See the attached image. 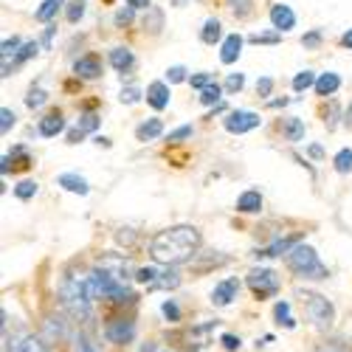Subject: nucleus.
<instances>
[{
    "instance_id": "1",
    "label": "nucleus",
    "mask_w": 352,
    "mask_h": 352,
    "mask_svg": "<svg viewBox=\"0 0 352 352\" xmlns=\"http://www.w3.org/2000/svg\"><path fill=\"white\" fill-rule=\"evenodd\" d=\"M200 245H203L200 228H195L189 223H181V226L161 228L150 240V254H153V259L158 262V265L175 268V265H184V262H192L197 256Z\"/></svg>"
},
{
    "instance_id": "2",
    "label": "nucleus",
    "mask_w": 352,
    "mask_h": 352,
    "mask_svg": "<svg viewBox=\"0 0 352 352\" xmlns=\"http://www.w3.org/2000/svg\"><path fill=\"white\" fill-rule=\"evenodd\" d=\"M60 299L71 318H76V321L94 318V293H91V285H87V276L68 274L60 285Z\"/></svg>"
},
{
    "instance_id": "3",
    "label": "nucleus",
    "mask_w": 352,
    "mask_h": 352,
    "mask_svg": "<svg viewBox=\"0 0 352 352\" xmlns=\"http://www.w3.org/2000/svg\"><path fill=\"white\" fill-rule=\"evenodd\" d=\"M287 268L296 274V276H302V279H327L330 276L327 265L318 259L316 248H310L305 243H299L296 248L287 254Z\"/></svg>"
},
{
    "instance_id": "4",
    "label": "nucleus",
    "mask_w": 352,
    "mask_h": 352,
    "mask_svg": "<svg viewBox=\"0 0 352 352\" xmlns=\"http://www.w3.org/2000/svg\"><path fill=\"white\" fill-rule=\"evenodd\" d=\"M299 299H302L305 313L313 321L316 330H321V333L333 330V324H336V307H333V302L327 296H321V293H316V290H302Z\"/></svg>"
},
{
    "instance_id": "5",
    "label": "nucleus",
    "mask_w": 352,
    "mask_h": 352,
    "mask_svg": "<svg viewBox=\"0 0 352 352\" xmlns=\"http://www.w3.org/2000/svg\"><path fill=\"white\" fill-rule=\"evenodd\" d=\"M87 285H91V293H94V299H107V302H133V290L119 282V279H113L110 274L94 268L91 274H87Z\"/></svg>"
},
{
    "instance_id": "6",
    "label": "nucleus",
    "mask_w": 352,
    "mask_h": 352,
    "mask_svg": "<svg viewBox=\"0 0 352 352\" xmlns=\"http://www.w3.org/2000/svg\"><path fill=\"white\" fill-rule=\"evenodd\" d=\"M245 282H248V287H251V293L256 299H271V296H276L279 287H282L276 271H271V268H254V271H248Z\"/></svg>"
},
{
    "instance_id": "7",
    "label": "nucleus",
    "mask_w": 352,
    "mask_h": 352,
    "mask_svg": "<svg viewBox=\"0 0 352 352\" xmlns=\"http://www.w3.org/2000/svg\"><path fill=\"white\" fill-rule=\"evenodd\" d=\"M96 268L99 271H104V274H110L113 279H119V282H130L133 279V262H130V256H124V254H102L99 259H96Z\"/></svg>"
},
{
    "instance_id": "8",
    "label": "nucleus",
    "mask_w": 352,
    "mask_h": 352,
    "mask_svg": "<svg viewBox=\"0 0 352 352\" xmlns=\"http://www.w3.org/2000/svg\"><path fill=\"white\" fill-rule=\"evenodd\" d=\"M226 130L228 133H234V135H243V133H251V130H256L259 124H262V119L254 113V110H231L228 116H226Z\"/></svg>"
},
{
    "instance_id": "9",
    "label": "nucleus",
    "mask_w": 352,
    "mask_h": 352,
    "mask_svg": "<svg viewBox=\"0 0 352 352\" xmlns=\"http://www.w3.org/2000/svg\"><path fill=\"white\" fill-rule=\"evenodd\" d=\"M3 352H51V344L34 333H17L12 341H6Z\"/></svg>"
},
{
    "instance_id": "10",
    "label": "nucleus",
    "mask_w": 352,
    "mask_h": 352,
    "mask_svg": "<svg viewBox=\"0 0 352 352\" xmlns=\"http://www.w3.org/2000/svg\"><path fill=\"white\" fill-rule=\"evenodd\" d=\"M237 293H240V279L237 276H228L223 282L214 285L212 290V305L214 307H228L234 299H237Z\"/></svg>"
},
{
    "instance_id": "11",
    "label": "nucleus",
    "mask_w": 352,
    "mask_h": 352,
    "mask_svg": "<svg viewBox=\"0 0 352 352\" xmlns=\"http://www.w3.org/2000/svg\"><path fill=\"white\" fill-rule=\"evenodd\" d=\"M74 74L79 79H87V82H94L102 76V56L99 54H85L79 56V60L74 63Z\"/></svg>"
},
{
    "instance_id": "12",
    "label": "nucleus",
    "mask_w": 352,
    "mask_h": 352,
    "mask_svg": "<svg viewBox=\"0 0 352 352\" xmlns=\"http://www.w3.org/2000/svg\"><path fill=\"white\" fill-rule=\"evenodd\" d=\"M133 336H135V324H133V321H124V318L110 321V324L104 327V338L110 344H130Z\"/></svg>"
},
{
    "instance_id": "13",
    "label": "nucleus",
    "mask_w": 352,
    "mask_h": 352,
    "mask_svg": "<svg viewBox=\"0 0 352 352\" xmlns=\"http://www.w3.org/2000/svg\"><path fill=\"white\" fill-rule=\"evenodd\" d=\"M268 17H271V25L276 28L279 34L290 32V28H296V12H293L290 6H285V3H274Z\"/></svg>"
},
{
    "instance_id": "14",
    "label": "nucleus",
    "mask_w": 352,
    "mask_h": 352,
    "mask_svg": "<svg viewBox=\"0 0 352 352\" xmlns=\"http://www.w3.org/2000/svg\"><path fill=\"white\" fill-rule=\"evenodd\" d=\"M169 82H153L146 87V104L153 110H166L169 107Z\"/></svg>"
},
{
    "instance_id": "15",
    "label": "nucleus",
    "mask_w": 352,
    "mask_h": 352,
    "mask_svg": "<svg viewBox=\"0 0 352 352\" xmlns=\"http://www.w3.org/2000/svg\"><path fill=\"white\" fill-rule=\"evenodd\" d=\"M71 352H104V346L91 330H79L71 338Z\"/></svg>"
},
{
    "instance_id": "16",
    "label": "nucleus",
    "mask_w": 352,
    "mask_h": 352,
    "mask_svg": "<svg viewBox=\"0 0 352 352\" xmlns=\"http://www.w3.org/2000/svg\"><path fill=\"white\" fill-rule=\"evenodd\" d=\"M240 54H243V37L240 34H228L223 40V48H220V63L223 65H234L240 60Z\"/></svg>"
},
{
    "instance_id": "17",
    "label": "nucleus",
    "mask_w": 352,
    "mask_h": 352,
    "mask_svg": "<svg viewBox=\"0 0 352 352\" xmlns=\"http://www.w3.org/2000/svg\"><path fill=\"white\" fill-rule=\"evenodd\" d=\"M37 130H40V135H43V138H54V135H60V133L65 130V119H63V113H60V110H54V113L43 116L40 124H37Z\"/></svg>"
},
{
    "instance_id": "18",
    "label": "nucleus",
    "mask_w": 352,
    "mask_h": 352,
    "mask_svg": "<svg viewBox=\"0 0 352 352\" xmlns=\"http://www.w3.org/2000/svg\"><path fill=\"white\" fill-rule=\"evenodd\" d=\"M262 209V195L256 189H245L240 197H237V212L240 214H256Z\"/></svg>"
},
{
    "instance_id": "19",
    "label": "nucleus",
    "mask_w": 352,
    "mask_h": 352,
    "mask_svg": "<svg viewBox=\"0 0 352 352\" xmlns=\"http://www.w3.org/2000/svg\"><path fill=\"white\" fill-rule=\"evenodd\" d=\"M56 184H60L65 192H74V195H87V192H91L87 181L82 178V175H76V172H65V175H60V178H56Z\"/></svg>"
},
{
    "instance_id": "20",
    "label": "nucleus",
    "mask_w": 352,
    "mask_h": 352,
    "mask_svg": "<svg viewBox=\"0 0 352 352\" xmlns=\"http://www.w3.org/2000/svg\"><path fill=\"white\" fill-rule=\"evenodd\" d=\"M110 65L119 71V74H124V71H130V68L135 65V56H133L130 48L119 45V48H113V51H110Z\"/></svg>"
},
{
    "instance_id": "21",
    "label": "nucleus",
    "mask_w": 352,
    "mask_h": 352,
    "mask_svg": "<svg viewBox=\"0 0 352 352\" xmlns=\"http://www.w3.org/2000/svg\"><path fill=\"white\" fill-rule=\"evenodd\" d=\"M341 87V76L338 74H333V71H327V74H321L318 79H316V94L318 96H333L336 91Z\"/></svg>"
},
{
    "instance_id": "22",
    "label": "nucleus",
    "mask_w": 352,
    "mask_h": 352,
    "mask_svg": "<svg viewBox=\"0 0 352 352\" xmlns=\"http://www.w3.org/2000/svg\"><path fill=\"white\" fill-rule=\"evenodd\" d=\"M161 133H164V122L161 119H146L144 124H138L135 138L138 141H155V138H161Z\"/></svg>"
},
{
    "instance_id": "23",
    "label": "nucleus",
    "mask_w": 352,
    "mask_h": 352,
    "mask_svg": "<svg viewBox=\"0 0 352 352\" xmlns=\"http://www.w3.org/2000/svg\"><path fill=\"white\" fill-rule=\"evenodd\" d=\"M299 245V240L296 237H287V240H276L274 245H268V248H262V251H256L254 256H282V254H290L293 248Z\"/></svg>"
},
{
    "instance_id": "24",
    "label": "nucleus",
    "mask_w": 352,
    "mask_h": 352,
    "mask_svg": "<svg viewBox=\"0 0 352 352\" xmlns=\"http://www.w3.org/2000/svg\"><path fill=\"white\" fill-rule=\"evenodd\" d=\"M220 37H223V25H220V20H206L203 23V32H200V40L206 43V45H214V43H220Z\"/></svg>"
},
{
    "instance_id": "25",
    "label": "nucleus",
    "mask_w": 352,
    "mask_h": 352,
    "mask_svg": "<svg viewBox=\"0 0 352 352\" xmlns=\"http://www.w3.org/2000/svg\"><path fill=\"white\" fill-rule=\"evenodd\" d=\"M65 6V0H45V3L34 12V17L40 20V23H51L54 17H56V12H60Z\"/></svg>"
},
{
    "instance_id": "26",
    "label": "nucleus",
    "mask_w": 352,
    "mask_h": 352,
    "mask_svg": "<svg viewBox=\"0 0 352 352\" xmlns=\"http://www.w3.org/2000/svg\"><path fill=\"white\" fill-rule=\"evenodd\" d=\"M274 316H276V324H282V327H287V330L296 327V318L290 316V302H276Z\"/></svg>"
},
{
    "instance_id": "27",
    "label": "nucleus",
    "mask_w": 352,
    "mask_h": 352,
    "mask_svg": "<svg viewBox=\"0 0 352 352\" xmlns=\"http://www.w3.org/2000/svg\"><path fill=\"white\" fill-rule=\"evenodd\" d=\"M158 279H161V271L158 268H138L135 271V282L144 285V287H150V290H155Z\"/></svg>"
},
{
    "instance_id": "28",
    "label": "nucleus",
    "mask_w": 352,
    "mask_h": 352,
    "mask_svg": "<svg viewBox=\"0 0 352 352\" xmlns=\"http://www.w3.org/2000/svg\"><path fill=\"white\" fill-rule=\"evenodd\" d=\"M285 135H287V141H302L305 138V122L302 119H285Z\"/></svg>"
},
{
    "instance_id": "29",
    "label": "nucleus",
    "mask_w": 352,
    "mask_h": 352,
    "mask_svg": "<svg viewBox=\"0 0 352 352\" xmlns=\"http://www.w3.org/2000/svg\"><path fill=\"white\" fill-rule=\"evenodd\" d=\"M316 74L313 71H299L296 76H293V91L296 94H302V91H307V87H316Z\"/></svg>"
},
{
    "instance_id": "30",
    "label": "nucleus",
    "mask_w": 352,
    "mask_h": 352,
    "mask_svg": "<svg viewBox=\"0 0 352 352\" xmlns=\"http://www.w3.org/2000/svg\"><path fill=\"white\" fill-rule=\"evenodd\" d=\"M54 316L45 321V341L48 344H56V341H63L65 338V324H63V321H60V324H54Z\"/></svg>"
},
{
    "instance_id": "31",
    "label": "nucleus",
    "mask_w": 352,
    "mask_h": 352,
    "mask_svg": "<svg viewBox=\"0 0 352 352\" xmlns=\"http://www.w3.org/2000/svg\"><path fill=\"white\" fill-rule=\"evenodd\" d=\"M178 285H181V274L175 271V268H166V271H161V279H158L155 290H158V287H164V290H175Z\"/></svg>"
},
{
    "instance_id": "32",
    "label": "nucleus",
    "mask_w": 352,
    "mask_h": 352,
    "mask_svg": "<svg viewBox=\"0 0 352 352\" xmlns=\"http://www.w3.org/2000/svg\"><path fill=\"white\" fill-rule=\"evenodd\" d=\"M220 99H223V87L217 82L209 85L206 91H200V104H220Z\"/></svg>"
},
{
    "instance_id": "33",
    "label": "nucleus",
    "mask_w": 352,
    "mask_h": 352,
    "mask_svg": "<svg viewBox=\"0 0 352 352\" xmlns=\"http://www.w3.org/2000/svg\"><path fill=\"white\" fill-rule=\"evenodd\" d=\"M333 166H336V172L349 175V172H352V150H341V153L333 158Z\"/></svg>"
},
{
    "instance_id": "34",
    "label": "nucleus",
    "mask_w": 352,
    "mask_h": 352,
    "mask_svg": "<svg viewBox=\"0 0 352 352\" xmlns=\"http://www.w3.org/2000/svg\"><path fill=\"white\" fill-rule=\"evenodd\" d=\"M45 102H48V94L43 91V87H32V91H28V96H25V107H32V110L43 107Z\"/></svg>"
},
{
    "instance_id": "35",
    "label": "nucleus",
    "mask_w": 352,
    "mask_h": 352,
    "mask_svg": "<svg viewBox=\"0 0 352 352\" xmlns=\"http://www.w3.org/2000/svg\"><path fill=\"white\" fill-rule=\"evenodd\" d=\"M14 195H17L20 200L34 197V195H37V184H34V181H20V184L14 186Z\"/></svg>"
},
{
    "instance_id": "36",
    "label": "nucleus",
    "mask_w": 352,
    "mask_h": 352,
    "mask_svg": "<svg viewBox=\"0 0 352 352\" xmlns=\"http://www.w3.org/2000/svg\"><path fill=\"white\" fill-rule=\"evenodd\" d=\"M76 127H79L82 133H94V130L99 127V116H96V113H85Z\"/></svg>"
},
{
    "instance_id": "37",
    "label": "nucleus",
    "mask_w": 352,
    "mask_h": 352,
    "mask_svg": "<svg viewBox=\"0 0 352 352\" xmlns=\"http://www.w3.org/2000/svg\"><path fill=\"white\" fill-rule=\"evenodd\" d=\"M313 352H349V346L344 344V341H338V338H333V341H324V344H318Z\"/></svg>"
},
{
    "instance_id": "38",
    "label": "nucleus",
    "mask_w": 352,
    "mask_h": 352,
    "mask_svg": "<svg viewBox=\"0 0 352 352\" xmlns=\"http://www.w3.org/2000/svg\"><path fill=\"white\" fill-rule=\"evenodd\" d=\"M14 122H17V116L9 110V107H3V110H0V133H9L12 127H14Z\"/></svg>"
},
{
    "instance_id": "39",
    "label": "nucleus",
    "mask_w": 352,
    "mask_h": 352,
    "mask_svg": "<svg viewBox=\"0 0 352 352\" xmlns=\"http://www.w3.org/2000/svg\"><path fill=\"white\" fill-rule=\"evenodd\" d=\"M243 85H245V76H243V74H228V79H226V91H228V94H240V91H243Z\"/></svg>"
},
{
    "instance_id": "40",
    "label": "nucleus",
    "mask_w": 352,
    "mask_h": 352,
    "mask_svg": "<svg viewBox=\"0 0 352 352\" xmlns=\"http://www.w3.org/2000/svg\"><path fill=\"white\" fill-rule=\"evenodd\" d=\"M37 48H40V45H37L34 40H32V43H25V45H23V48L17 51L14 63H25V60H32V56H37Z\"/></svg>"
},
{
    "instance_id": "41",
    "label": "nucleus",
    "mask_w": 352,
    "mask_h": 352,
    "mask_svg": "<svg viewBox=\"0 0 352 352\" xmlns=\"http://www.w3.org/2000/svg\"><path fill=\"white\" fill-rule=\"evenodd\" d=\"M20 37H12V40H3V51H0V56H3V63L9 60V56H17V48H20Z\"/></svg>"
},
{
    "instance_id": "42",
    "label": "nucleus",
    "mask_w": 352,
    "mask_h": 352,
    "mask_svg": "<svg viewBox=\"0 0 352 352\" xmlns=\"http://www.w3.org/2000/svg\"><path fill=\"white\" fill-rule=\"evenodd\" d=\"M166 82H169V85L186 82V68H184V65H172V68L166 71Z\"/></svg>"
},
{
    "instance_id": "43",
    "label": "nucleus",
    "mask_w": 352,
    "mask_h": 352,
    "mask_svg": "<svg viewBox=\"0 0 352 352\" xmlns=\"http://www.w3.org/2000/svg\"><path fill=\"white\" fill-rule=\"evenodd\" d=\"M82 14H85V0H74L68 6V23H79Z\"/></svg>"
},
{
    "instance_id": "44",
    "label": "nucleus",
    "mask_w": 352,
    "mask_h": 352,
    "mask_svg": "<svg viewBox=\"0 0 352 352\" xmlns=\"http://www.w3.org/2000/svg\"><path fill=\"white\" fill-rule=\"evenodd\" d=\"M124 104H135L138 99H141V91H138V87L135 85H130V87H122V96H119Z\"/></svg>"
},
{
    "instance_id": "45",
    "label": "nucleus",
    "mask_w": 352,
    "mask_h": 352,
    "mask_svg": "<svg viewBox=\"0 0 352 352\" xmlns=\"http://www.w3.org/2000/svg\"><path fill=\"white\" fill-rule=\"evenodd\" d=\"M161 313H164L169 321H181V307L175 305V302H164V305H161Z\"/></svg>"
},
{
    "instance_id": "46",
    "label": "nucleus",
    "mask_w": 352,
    "mask_h": 352,
    "mask_svg": "<svg viewBox=\"0 0 352 352\" xmlns=\"http://www.w3.org/2000/svg\"><path fill=\"white\" fill-rule=\"evenodd\" d=\"M220 344H223L228 352H234V349H240V346H243L240 336H231V333H223V336H220Z\"/></svg>"
},
{
    "instance_id": "47",
    "label": "nucleus",
    "mask_w": 352,
    "mask_h": 352,
    "mask_svg": "<svg viewBox=\"0 0 352 352\" xmlns=\"http://www.w3.org/2000/svg\"><path fill=\"white\" fill-rule=\"evenodd\" d=\"M271 91H274V79H271V76H262V79L256 82V94H259V96H271Z\"/></svg>"
},
{
    "instance_id": "48",
    "label": "nucleus",
    "mask_w": 352,
    "mask_h": 352,
    "mask_svg": "<svg viewBox=\"0 0 352 352\" xmlns=\"http://www.w3.org/2000/svg\"><path fill=\"white\" fill-rule=\"evenodd\" d=\"M189 82H192V87H200V91H206V87H209V85H214L209 74H195V76H192Z\"/></svg>"
},
{
    "instance_id": "49",
    "label": "nucleus",
    "mask_w": 352,
    "mask_h": 352,
    "mask_svg": "<svg viewBox=\"0 0 352 352\" xmlns=\"http://www.w3.org/2000/svg\"><path fill=\"white\" fill-rule=\"evenodd\" d=\"M192 135V127L186 124V127H178L175 133H169V141H184V138H189Z\"/></svg>"
},
{
    "instance_id": "50",
    "label": "nucleus",
    "mask_w": 352,
    "mask_h": 352,
    "mask_svg": "<svg viewBox=\"0 0 352 352\" xmlns=\"http://www.w3.org/2000/svg\"><path fill=\"white\" fill-rule=\"evenodd\" d=\"M318 43H321V34H318V32H313V34H305V37H302V45H307V48H316Z\"/></svg>"
},
{
    "instance_id": "51",
    "label": "nucleus",
    "mask_w": 352,
    "mask_h": 352,
    "mask_svg": "<svg viewBox=\"0 0 352 352\" xmlns=\"http://www.w3.org/2000/svg\"><path fill=\"white\" fill-rule=\"evenodd\" d=\"M133 12H135V9L124 6V9L119 12V14H116V23H119V25H122V23H130V20H133Z\"/></svg>"
},
{
    "instance_id": "52",
    "label": "nucleus",
    "mask_w": 352,
    "mask_h": 352,
    "mask_svg": "<svg viewBox=\"0 0 352 352\" xmlns=\"http://www.w3.org/2000/svg\"><path fill=\"white\" fill-rule=\"evenodd\" d=\"M251 43H279V34H254Z\"/></svg>"
},
{
    "instance_id": "53",
    "label": "nucleus",
    "mask_w": 352,
    "mask_h": 352,
    "mask_svg": "<svg viewBox=\"0 0 352 352\" xmlns=\"http://www.w3.org/2000/svg\"><path fill=\"white\" fill-rule=\"evenodd\" d=\"M228 6L237 12V6H243V14H248V9L245 6H251V0H228Z\"/></svg>"
},
{
    "instance_id": "54",
    "label": "nucleus",
    "mask_w": 352,
    "mask_h": 352,
    "mask_svg": "<svg viewBox=\"0 0 352 352\" xmlns=\"http://www.w3.org/2000/svg\"><path fill=\"white\" fill-rule=\"evenodd\" d=\"M127 6L130 9H150L153 3H150V0H127Z\"/></svg>"
},
{
    "instance_id": "55",
    "label": "nucleus",
    "mask_w": 352,
    "mask_h": 352,
    "mask_svg": "<svg viewBox=\"0 0 352 352\" xmlns=\"http://www.w3.org/2000/svg\"><path fill=\"white\" fill-rule=\"evenodd\" d=\"M341 45H344V48H352V28H349V32L341 37Z\"/></svg>"
},
{
    "instance_id": "56",
    "label": "nucleus",
    "mask_w": 352,
    "mask_h": 352,
    "mask_svg": "<svg viewBox=\"0 0 352 352\" xmlns=\"http://www.w3.org/2000/svg\"><path fill=\"white\" fill-rule=\"evenodd\" d=\"M141 352H155V344H146V346H141Z\"/></svg>"
}]
</instances>
